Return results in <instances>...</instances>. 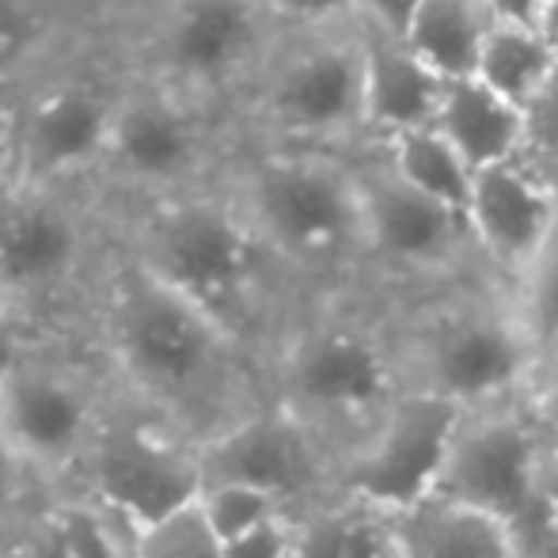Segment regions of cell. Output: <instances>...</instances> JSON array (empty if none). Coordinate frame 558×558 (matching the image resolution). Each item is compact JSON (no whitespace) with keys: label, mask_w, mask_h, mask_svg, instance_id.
Instances as JSON below:
<instances>
[{"label":"cell","mask_w":558,"mask_h":558,"mask_svg":"<svg viewBox=\"0 0 558 558\" xmlns=\"http://www.w3.org/2000/svg\"><path fill=\"white\" fill-rule=\"evenodd\" d=\"M81 338L125 399L194 448L266 407L263 365L194 304L130 263L114 235Z\"/></svg>","instance_id":"1"},{"label":"cell","mask_w":558,"mask_h":558,"mask_svg":"<svg viewBox=\"0 0 558 558\" xmlns=\"http://www.w3.org/2000/svg\"><path fill=\"white\" fill-rule=\"evenodd\" d=\"M266 403L338 468L353 460L407 396L399 293L353 286L304 296L263 361Z\"/></svg>","instance_id":"2"},{"label":"cell","mask_w":558,"mask_h":558,"mask_svg":"<svg viewBox=\"0 0 558 558\" xmlns=\"http://www.w3.org/2000/svg\"><path fill=\"white\" fill-rule=\"evenodd\" d=\"M104 209L114 247L130 263L194 304L263 365L304 296L274 266L221 179L145 206Z\"/></svg>","instance_id":"3"},{"label":"cell","mask_w":558,"mask_h":558,"mask_svg":"<svg viewBox=\"0 0 558 558\" xmlns=\"http://www.w3.org/2000/svg\"><path fill=\"white\" fill-rule=\"evenodd\" d=\"M221 183L251 232L301 296L373 286L357 156L243 145Z\"/></svg>","instance_id":"4"},{"label":"cell","mask_w":558,"mask_h":558,"mask_svg":"<svg viewBox=\"0 0 558 558\" xmlns=\"http://www.w3.org/2000/svg\"><path fill=\"white\" fill-rule=\"evenodd\" d=\"M104 27L130 73L228 118L286 31L258 0H141Z\"/></svg>","instance_id":"5"},{"label":"cell","mask_w":558,"mask_h":558,"mask_svg":"<svg viewBox=\"0 0 558 558\" xmlns=\"http://www.w3.org/2000/svg\"><path fill=\"white\" fill-rule=\"evenodd\" d=\"M107 255L111 225L92 186H0V301L31 324L81 338Z\"/></svg>","instance_id":"6"},{"label":"cell","mask_w":558,"mask_h":558,"mask_svg":"<svg viewBox=\"0 0 558 558\" xmlns=\"http://www.w3.org/2000/svg\"><path fill=\"white\" fill-rule=\"evenodd\" d=\"M399 345L407 388L460 411L521 396L536 365L506 289L494 278L399 293Z\"/></svg>","instance_id":"7"},{"label":"cell","mask_w":558,"mask_h":558,"mask_svg":"<svg viewBox=\"0 0 558 558\" xmlns=\"http://www.w3.org/2000/svg\"><path fill=\"white\" fill-rule=\"evenodd\" d=\"M232 122L243 145L361 153L368 137L357 23L281 31Z\"/></svg>","instance_id":"8"},{"label":"cell","mask_w":558,"mask_h":558,"mask_svg":"<svg viewBox=\"0 0 558 558\" xmlns=\"http://www.w3.org/2000/svg\"><path fill=\"white\" fill-rule=\"evenodd\" d=\"M240 148L232 118L125 69L111 137L92 175L104 206H145L221 179Z\"/></svg>","instance_id":"9"},{"label":"cell","mask_w":558,"mask_h":558,"mask_svg":"<svg viewBox=\"0 0 558 558\" xmlns=\"http://www.w3.org/2000/svg\"><path fill=\"white\" fill-rule=\"evenodd\" d=\"M125 61L99 23L46 69L15 84L12 179L46 186H92L111 137Z\"/></svg>","instance_id":"10"},{"label":"cell","mask_w":558,"mask_h":558,"mask_svg":"<svg viewBox=\"0 0 558 558\" xmlns=\"http://www.w3.org/2000/svg\"><path fill=\"white\" fill-rule=\"evenodd\" d=\"M107 399L111 376L92 345L43 335L0 384V434L46 486H65Z\"/></svg>","instance_id":"11"},{"label":"cell","mask_w":558,"mask_h":558,"mask_svg":"<svg viewBox=\"0 0 558 558\" xmlns=\"http://www.w3.org/2000/svg\"><path fill=\"white\" fill-rule=\"evenodd\" d=\"M61 490L99 501L133 532L191 506L202 490L198 448L168 422L125 399L111 380L99 426Z\"/></svg>","instance_id":"12"},{"label":"cell","mask_w":558,"mask_h":558,"mask_svg":"<svg viewBox=\"0 0 558 558\" xmlns=\"http://www.w3.org/2000/svg\"><path fill=\"white\" fill-rule=\"evenodd\" d=\"M353 156L365 198V251L373 286L411 296L456 281L490 278L478 263L475 240L460 209L411 191L403 179L391 175L373 148Z\"/></svg>","instance_id":"13"},{"label":"cell","mask_w":558,"mask_h":558,"mask_svg":"<svg viewBox=\"0 0 558 558\" xmlns=\"http://www.w3.org/2000/svg\"><path fill=\"white\" fill-rule=\"evenodd\" d=\"M547 448L551 441L532 418L524 391L498 403L463 407L448 434L434 498L471 509L509 532L536 509Z\"/></svg>","instance_id":"14"},{"label":"cell","mask_w":558,"mask_h":558,"mask_svg":"<svg viewBox=\"0 0 558 558\" xmlns=\"http://www.w3.org/2000/svg\"><path fill=\"white\" fill-rule=\"evenodd\" d=\"M198 468L202 486H247V490L266 494L289 517L338 490V468L331 456L270 403L202 445Z\"/></svg>","instance_id":"15"},{"label":"cell","mask_w":558,"mask_h":558,"mask_svg":"<svg viewBox=\"0 0 558 558\" xmlns=\"http://www.w3.org/2000/svg\"><path fill=\"white\" fill-rule=\"evenodd\" d=\"M456 414L460 407L445 403V399L407 391L396 411L384 418V426L368 437V445L342 468L338 486L391 509V513L429 498Z\"/></svg>","instance_id":"16"},{"label":"cell","mask_w":558,"mask_h":558,"mask_svg":"<svg viewBox=\"0 0 558 558\" xmlns=\"http://www.w3.org/2000/svg\"><path fill=\"white\" fill-rule=\"evenodd\" d=\"M463 221L483 270L501 289L524 270L558 221V202L524 160L494 163L471 179Z\"/></svg>","instance_id":"17"},{"label":"cell","mask_w":558,"mask_h":558,"mask_svg":"<svg viewBox=\"0 0 558 558\" xmlns=\"http://www.w3.org/2000/svg\"><path fill=\"white\" fill-rule=\"evenodd\" d=\"M0 558H133V529L84 494L43 486L0 524Z\"/></svg>","instance_id":"18"},{"label":"cell","mask_w":558,"mask_h":558,"mask_svg":"<svg viewBox=\"0 0 558 558\" xmlns=\"http://www.w3.org/2000/svg\"><path fill=\"white\" fill-rule=\"evenodd\" d=\"M361 61H365V137L380 145L399 133L426 130L441 104L445 81L411 53L403 38L361 27ZM365 145V148H368Z\"/></svg>","instance_id":"19"},{"label":"cell","mask_w":558,"mask_h":558,"mask_svg":"<svg viewBox=\"0 0 558 558\" xmlns=\"http://www.w3.org/2000/svg\"><path fill=\"white\" fill-rule=\"evenodd\" d=\"M99 23L92 0H0V81L23 84Z\"/></svg>","instance_id":"20"},{"label":"cell","mask_w":558,"mask_h":558,"mask_svg":"<svg viewBox=\"0 0 558 558\" xmlns=\"http://www.w3.org/2000/svg\"><path fill=\"white\" fill-rule=\"evenodd\" d=\"M437 133L445 145L468 163L471 171H486L494 163L521 160V141H524V118L513 104L494 96L490 88L475 81V76H460V81H445L441 104L434 114Z\"/></svg>","instance_id":"21"},{"label":"cell","mask_w":558,"mask_h":558,"mask_svg":"<svg viewBox=\"0 0 558 558\" xmlns=\"http://www.w3.org/2000/svg\"><path fill=\"white\" fill-rule=\"evenodd\" d=\"M289 521H293L289 558H399L396 513L342 486Z\"/></svg>","instance_id":"22"},{"label":"cell","mask_w":558,"mask_h":558,"mask_svg":"<svg viewBox=\"0 0 558 558\" xmlns=\"http://www.w3.org/2000/svg\"><path fill=\"white\" fill-rule=\"evenodd\" d=\"M399 558H509V532L445 498H422L396 513Z\"/></svg>","instance_id":"23"},{"label":"cell","mask_w":558,"mask_h":558,"mask_svg":"<svg viewBox=\"0 0 558 558\" xmlns=\"http://www.w3.org/2000/svg\"><path fill=\"white\" fill-rule=\"evenodd\" d=\"M498 23L490 0H422L403 43L418 61H426L441 81H460L475 73L478 50Z\"/></svg>","instance_id":"24"},{"label":"cell","mask_w":558,"mask_h":558,"mask_svg":"<svg viewBox=\"0 0 558 558\" xmlns=\"http://www.w3.org/2000/svg\"><path fill=\"white\" fill-rule=\"evenodd\" d=\"M555 58L558 53L544 43V35L529 20H498L490 35H486L483 50H478L471 76L483 88H490L494 96L513 104L517 111H524V104L547 81Z\"/></svg>","instance_id":"25"},{"label":"cell","mask_w":558,"mask_h":558,"mask_svg":"<svg viewBox=\"0 0 558 558\" xmlns=\"http://www.w3.org/2000/svg\"><path fill=\"white\" fill-rule=\"evenodd\" d=\"M396 179H403L411 191L426 194V198L441 202L448 209H460L468 206V194H471V179L475 171L445 145V137L426 125V130H411V133H399L391 141H380V145H368Z\"/></svg>","instance_id":"26"},{"label":"cell","mask_w":558,"mask_h":558,"mask_svg":"<svg viewBox=\"0 0 558 558\" xmlns=\"http://www.w3.org/2000/svg\"><path fill=\"white\" fill-rule=\"evenodd\" d=\"M506 296L532 353L539 357L558 338V221L536 255L524 263V270L506 286Z\"/></svg>","instance_id":"27"},{"label":"cell","mask_w":558,"mask_h":558,"mask_svg":"<svg viewBox=\"0 0 558 558\" xmlns=\"http://www.w3.org/2000/svg\"><path fill=\"white\" fill-rule=\"evenodd\" d=\"M133 558H221V539L214 536L194 498L191 506L133 532Z\"/></svg>","instance_id":"28"},{"label":"cell","mask_w":558,"mask_h":558,"mask_svg":"<svg viewBox=\"0 0 558 558\" xmlns=\"http://www.w3.org/2000/svg\"><path fill=\"white\" fill-rule=\"evenodd\" d=\"M198 509H202V517H206V524L214 529V536L221 539V544L281 513L266 494L247 490V486H232V483H206L202 486Z\"/></svg>","instance_id":"29"},{"label":"cell","mask_w":558,"mask_h":558,"mask_svg":"<svg viewBox=\"0 0 558 558\" xmlns=\"http://www.w3.org/2000/svg\"><path fill=\"white\" fill-rule=\"evenodd\" d=\"M524 141H521V160L529 168H547L558 160V58L539 84L536 96L524 104Z\"/></svg>","instance_id":"30"},{"label":"cell","mask_w":558,"mask_h":558,"mask_svg":"<svg viewBox=\"0 0 558 558\" xmlns=\"http://www.w3.org/2000/svg\"><path fill=\"white\" fill-rule=\"evenodd\" d=\"M524 403L547 434V441L558 448V338L532 365V376L524 384Z\"/></svg>","instance_id":"31"},{"label":"cell","mask_w":558,"mask_h":558,"mask_svg":"<svg viewBox=\"0 0 558 558\" xmlns=\"http://www.w3.org/2000/svg\"><path fill=\"white\" fill-rule=\"evenodd\" d=\"M289 551H293V521L286 513L221 544V558H289Z\"/></svg>","instance_id":"32"},{"label":"cell","mask_w":558,"mask_h":558,"mask_svg":"<svg viewBox=\"0 0 558 558\" xmlns=\"http://www.w3.org/2000/svg\"><path fill=\"white\" fill-rule=\"evenodd\" d=\"M286 31L331 27L353 20V0H258Z\"/></svg>","instance_id":"33"},{"label":"cell","mask_w":558,"mask_h":558,"mask_svg":"<svg viewBox=\"0 0 558 558\" xmlns=\"http://www.w3.org/2000/svg\"><path fill=\"white\" fill-rule=\"evenodd\" d=\"M509 558H558V521L544 501L509 529Z\"/></svg>","instance_id":"34"},{"label":"cell","mask_w":558,"mask_h":558,"mask_svg":"<svg viewBox=\"0 0 558 558\" xmlns=\"http://www.w3.org/2000/svg\"><path fill=\"white\" fill-rule=\"evenodd\" d=\"M43 486H46L43 478L15 456V448L4 441V434H0V524H4L23 501L35 498Z\"/></svg>","instance_id":"35"},{"label":"cell","mask_w":558,"mask_h":558,"mask_svg":"<svg viewBox=\"0 0 558 558\" xmlns=\"http://www.w3.org/2000/svg\"><path fill=\"white\" fill-rule=\"evenodd\" d=\"M418 8L422 0H353V23L380 31V35L403 38V31L411 27Z\"/></svg>","instance_id":"36"},{"label":"cell","mask_w":558,"mask_h":558,"mask_svg":"<svg viewBox=\"0 0 558 558\" xmlns=\"http://www.w3.org/2000/svg\"><path fill=\"white\" fill-rule=\"evenodd\" d=\"M43 335H50V331H43L38 324H31L23 312L0 304V384H4V376L15 368V361L27 353V345L38 342Z\"/></svg>","instance_id":"37"},{"label":"cell","mask_w":558,"mask_h":558,"mask_svg":"<svg viewBox=\"0 0 558 558\" xmlns=\"http://www.w3.org/2000/svg\"><path fill=\"white\" fill-rule=\"evenodd\" d=\"M12 137H15V88L0 81V186L12 183Z\"/></svg>","instance_id":"38"},{"label":"cell","mask_w":558,"mask_h":558,"mask_svg":"<svg viewBox=\"0 0 558 558\" xmlns=\"http://www.w3.org/2000/svg\"><path fill=\"white\" fill-rule=\"evenodd\" d=\"M539 501L551 509V517L558 521V448L551 445L539 463Z\"/></svg>","instance_id":"39"},{"label":"cell","mask_w":558,"mask_h":558,"mask_svg":"<svg viewBox=\"0 0 558 558\" xmlns=\"http://www.w3.org/2000/svg\"><path fill=\"white\" fill-rule=\"evenodd\" d=\"M529 23L539 31V35H544V43L558 53V0H536Z\"/></svg>","instance_id":"40"},{"label":"cell","mask_w":558,"mask_h":558,"mask_svg":"<svg viewBox=\"0 0 558 558\" xmlns=\"http://www.w3.org/2000/svg\"><path fill=\"white\" fill-rule=\"evenodd\" d=\"M490 8L498 12V20H532L536 0H490Z\"/></svg>","instance_id":"41"},{"label":"cell","mask_w":558,"mask_h":558,"mask_svg":"<svg viewBox=\"0 0 558 558\" xmlns=\"http://www.w3.org/2000/svg\"><path fill=\"white\" fill-rule=\"evenodd\" d=\"M539 175V183L547 186V191H551V198L558 202V160L555 163H547V168H532Z\"/></svg>","instance_id":"42"},{"label":"cell","mask_w":558,"mask_h":558,"mask_svg":"<svg viewBox=\"0 0 558 558\" xmlns=\"http://www.w3.org/2000/svg\"><path fill=\"white\" fill-rule=\"evenodd\" d=\"M122 4H141V0H111V4H107V12H111V8H122Z\"/></svg>","instance_id":"43"},{"label":"cell","mask_w":558,"mask_h":558,"mask_svg":"<svg viewBox=\"0 0 558 558\" xmlns=\"http://www.w3.org/2000/svg\"><path fill=\"white\" fill-rule=\"evenodd\" d=\"M92 4L99 8V15H107V4H111V0H92Z\"/></svg>","instance_id":"44"},{"label":"cell","mask_w":558,"mask_h":558,"mask_svg":"<svg viewBox=\"0 0 558 558\" xmlns=\"http://www.w3.org/2000/svg\"><path fill=\"white\" fill-rule=\"evenodd\" d=\"M0 304H4V301H0Z\"/></svg>","instance_id":"45"}]
</instances>
